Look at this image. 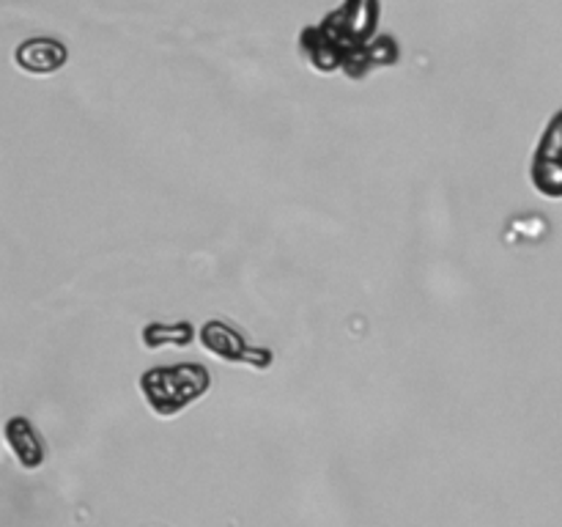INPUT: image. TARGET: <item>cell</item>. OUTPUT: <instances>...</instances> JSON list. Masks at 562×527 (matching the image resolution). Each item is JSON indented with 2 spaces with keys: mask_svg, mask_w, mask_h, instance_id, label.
<instances>
[{
  "mask_svg": "<svg viewBox=\"0 0 562 527\" xmlns=\"http://www.w3.org/2000/svg\"><path fill=\"white\" fill-rule=\"evenodd\" d=\"M198 340H201L203 349L209 355H214L217 360L234 362V366L252 368V371H267L272 368L274 357L272 351L263 349V346H252L245 338L239 327H234L225 318H209L201 329H198Z\"/></svg>",
  "mask_w": 562,
  "mask_h": 527,
  "instance_id": "3",
  "label": "cell"
},
{
  "mask_svg": "<svg viewBox=\"0 0 562 527\" xmlns=\"http://www.w3.org/2000/svg\"><path fill=\"white\" fill-rule=\"evenodd\" d=\"M198 329L190 322H148L143 327V346L148 349H162V346H190L195 340Z\"/></svg>",
  "mask_w": 562,
  "mask_h": 527,
  "instance_id": "7",
  "label": "cell"
},
{
  "mask_svg": "<svg viewBox=\"0 0 562 527\" xmlns=\"http://www.w3.org/2000/svg\"><path fill=\"white\" fill-rule=\"evenodd\" d=\"M530 179L541 195L562 198V110L552 115L530 162Z\"/></svg>",
  "mask_w": 562,
  "mask_h": 527,
  "instance_id": "4",
  "label": "cell"
},
{
  "mask_svg": "<svg viewBox=\"0 0 562 527\" xmlns=\"http://www.w3.org/2000/svg\"><path fill=\"white\" fill-rule=\"evenodd\" d=\"M16 64L31 75H53L66 64L69 53L58 38H27L14 53Z\"/></svg>",
  "mask_w": 562,
  "mask_h": 527,
  "instance_id": "6",
  "label": "cell"
},
{
  "mask_svg": "<svg viewBox=\"0 0 562 527\" xmlns=\"http://www.w3.org/2000/svg\"><path fill=\"white\" fill-rule=\"evenodd\" d=\"M379 20V0H346L322 25L302 33V49L318 71H333L366 47Z\"/></svg>",
  "mask_w": 562,
  "mask_h": 527,
  "instance_id": "1",
  "label": "cell"
},
{
  "mask_svg": "<svg viewBox=\"0 0 562 527\" xmlns=\"http://www.w3.org/2000/svg\"><path fill=\"white\" fill-rule=\"evenodd\" d=\"M3 437H5V445H9L11 453L16 456V461H20L25 470H36V467H42L44 461V442L42 437H38V431L33 428V423L27 421V417H9L3 426Z\"/></svg>",
  "mask_w": 562,
  "mask_h": 527,
  "instance_id": "5",
  "label": "cell"
},
{
  "mask_svg": "<svg viewBox=\"0 0 562 527\" xmlns=\"http://www.w3.org/2000/svg\"><path fill=\"white\" fill-rule=\"evenodd\" d=\"M212 388V373L201 362H173L148 368L140 377V393L148 410L159 417H176L201 401Z\"/></svg>",
  "mask_w": 562,
  "mask_h": 527,
  "instance_id": "2",
  "label": "cell"
}]
</instances>
